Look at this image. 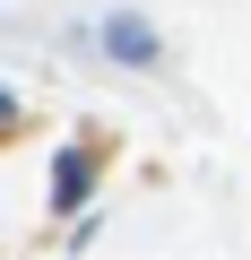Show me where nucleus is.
Wrapping results in <instances>:
<instances>
[{"mask_svg": "<svg viewBox=\"0 0 251 260\" xmlns=\"http://www.w3.org/2000/svg\"><path fill=\"white\" fill-rule=\"evenodd\" d=\"M87 182H95V156H87V148H69V156H61V165H52V208H61V217H69V208H78V200H87Z\"/></svg>", "mask_w": 251, "mask_h": 260, "instance_id": "f257e3e1", "label": "nucleus"}, {"mask_svg": "<svg viewBox=\"0 0 251 260\" xmlns=\"http://www.w3.org/2000/svg\"><path fill=\"white\" fill-rule=\"evenodd\" d=\"M104 44H113L121 61H156V35H148V26H130V18H113V26H104Z\"/></svg>", "mask_w": 251, "mask_h": 260, "instance_id": "f03ea898", "label": "nucleus"}, {"mask_svg": "<svg viewBox=\"0 0 251 260\" xmlns=\"http://www.w3.org/2000/svg\"><path fill=\"white\" fill-rule=\"evenodd\" d=\"M9 121H18V104H9V95H0V130H9Z\"/></svg>", "mask_w": 251, "mask_h": 260, "instance_id": "7ed1b4c3", "label": "nucleus"}]
</instances>
